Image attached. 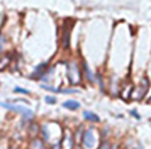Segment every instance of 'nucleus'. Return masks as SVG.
<instances>
[{
    "label": "nucleus",
    "mask_w": 151,
    "mask_h": 149,
    "mask_svg": "<svg viewBox=\"0 0 151 149\" xmlns=\"http://www.w3.org/2000/svg\"><path fill=\"white\" fill-rule=\"evenodd\" d=\"M63 107L69 108V110H77V108H80V103L74 101V100H67V101L63 103Z\"/></svg>",
    "instance_id": "4"
},
{
    "label": "nucleus",
    "mask_w": 151,
    "mask_h": 149,
    "mask_svg": "<svg viewBox=\"0 0 151 149\" xmlns=\"http://www.w3.org/2000/svg\"><path fill=\"white\" fill-rule=\"evenodd\" d=\"M84 72H86V75H87V77H88V80H90V82H94V80H95V79H94V76H92V73H91V71H90V69H88V66H87L86 63H84Z\"/></svg>",
    "instance_id": "6"
},
{
    "label": "nucleus",
    "mask_w": 151,
    "mask_h": 149,
    "mask_svg": "<svg viewBox=\"0 0 151 149\" xmlns=\"http://www.w3.org/2000/svg\"><path fill=\"white\" fill-rule=\"evenodd\" d=\"M83 117L86 118L87 121H91V122H95V121H99V117L97 114H94L91 111H84L83 113Z\"/></svg>",
    "instance_id": "5"
},
{
    "label": "nucleus",
    "mask_w": 151,
    "mask_h": 149,
    "mask_svg": "<svg viewBox=\"0 0 151 149\" xmlns=\"http://www.w3.org/2000/svg\"><path fill=\"white\" fill-rule=\"evenodd\" d=\"M69 77H70V82L74 84V83H78L80 80V73L77 71V66L76 65H69Z\"/></svg>",
    "instance_id": "2"
},
{
    "label": "nucleus",
    "mask_w": 151,
    "mask_h": 149,
    "mask_svg": "<svg viewBox=\"0 0 151 149\" xmlns=\"http://www.w3.org/2000/svg\"><path fill=\"white\" fill-rule=\"evenodd\" d=\"M99 149H109V146H108V144H104L102 146H101V148Z\"/></svg>",
    "instance_id": "9"
},
{
    "label": "nucleus",
    "mask_w": 151,
    "mask_h": 149,
    "mask_svg": "<svg viewBox=\"0 0 151 149\" xmlns=\"http://www.w3.org/2000/svg\"><path fill=\"white\" fill-rule=\"evenodd\" d=\"M14 92H16V93H24V94L29 93L28 90H25V89H20V87H16V89H14Z\"/></svg>",
    "instance_id": "8"
},
{
    "label": "nucleus",
    "mask_w": 151,
    "mask_h": 149,
    "mask_svg": "<svg viewBox=\"0 0 151 149\" xmlns=\"http://www.w3.org/2000/svg\"><path fill=\"white\" fill-rule=\"evenodd\" d=\"M94 132H92V129H88V131H86V134H84V138H83V142H84V145H86L87 148H92L94 146Z\"/></svg>",
    "instance_id": "3"
},
{
    "label": "nucleus",
    "mask_w": 151,
    "mask_h": 149,
    "mask_svg": "<svg viewBox=\"0 0 151 149\" xmlns=\"http://www.w3.org/2000/svg\"><path fill=\"white\" fill-rule=\"evenodd\" d=\"M1 107L9 108L11 111H16V113H20L25 118H32V116H34L32 111L29 110V108H27V107H24V105H17V104H11V103H1Z\"/></svg>",
    "instance_id": "1"
},
{
    "label": "nucleus",
    "mask_w": 151,
    "mask_h": 149,
    "mask_svg": "<svg viewBox=\"0 0 151 149\" xmlns=\"http://www.w3.org/2000/svg\"><path fill=\"white\" fill-rule=\"evenodd\" d=\"M45 101H46L48 104H55V103H56V99L52 97V96H48V97H45Z\"/></svg>",
    "instance_id": "7"
}]
</instances>
